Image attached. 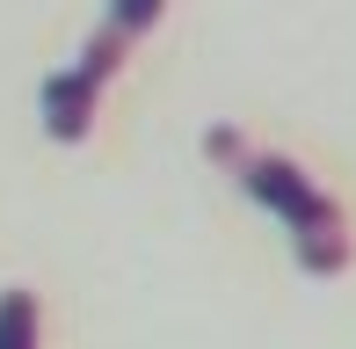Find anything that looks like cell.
Segmentation results:
<instances>
[{"label":"cell","instance_id":"1","mask_svg":"<svg viewBox=\"0 0 356 349\" xmlns=\"http://www.w3.org/2000/svg\"><path fill=\"white\" fill-rule=\"evenodd\" d=\"M225 174H233V182L248 189L262 211L284 218V233H291V247H298V269H305V277H342V269L356 262V241H349L342 204H334L298 161L262 153V146H240Z\"/></svg>","mask_w":356,"mask_h":349},{"label":"cell","instance_id":"2","mask_svg":"<svg viewBox=\"0 0 356 349\" xmlns=\"http://www.w3.org/2000/svg\"><path fill=\"white\" fill-rule=\"evenodd\" d=\"M95 117H102V88H88L73 66L44 81V131H51L58 146H80V138L95 131Z\"/></svg>","mask_w":356,"mask_h":349},{"label":"cell","instance_id":"3","mask_svg":"<svg viewBox=\"0 0 356 349\" xmlns=\"http://www.w3.org/2000/svg\"><path fill=\"white\" fill-rule=\"evenodd\" d=\"M131 44H138V37H124L117 22H102V29H95V37H88V44H80L73 73H80V81H88V88H109V81H117V73H124V58H131Z\"/></svg>","mask_w":356,"mask_h":349},{"label":"cell","instance_id":"4","mask_svg":"<svg viewBox=\"0 0 356 349\" xmlns=\"http://www.w3.org/2000/svg\"><path fill=\"white\" fill-rule=\"evenodd\" d=\"M44 335V306H37V291H0V349H37Z\"/></svg>","mask_w":356,"mask_h":349},{"label":"cell","instance_id":"5","mask_svg":"<svg viewBox=\"0 0 356 349\" xmlns=\"http://www.w3.org/2000/svg\"><path fill=\"white\" fill-rule=\"evenodd\" d=\"M160 15H168V0H109V15H102V22H117L124 37H145Z\"/></svg>","mask_w":356,"mask_h":349}]
</instances>
